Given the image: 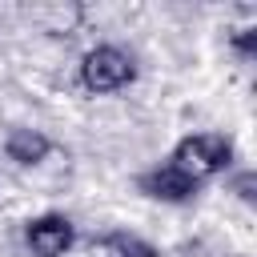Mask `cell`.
<instances>
[{
    "label": "cell",
    "instance_id": "6da1fadb",
    "mask_svg": "<svg viewBox=\"0 0 257 257\" xmlns=\"http://www.w3.org/2000/svg\"><path fill=\"white\" fill-rule=\"evenodd\" d=\"M229 161H233V141L225 133H193V137H181L177 149H173V157H169V165L181 169L185 177H193L197 185L209 181V177H217V173H225Z\"/></svg>",
    "mask_w": 257,
    "mask_h": 257
},
{
    "label": "cell",
    "instance_id": "7a4b0ae2",
    "mask_svg": "<svg viewBox=\"0 0 257 257\" xmlns=\"http://www.w3.org/2000/svg\"><path fill=\"white\" fill-rule=\"evenodd\" d=\"M80 80L88 92H120L137 80V60L116 44H96L80 60Z\"/></svg>",
    "mask_w": 257,
    "mask_h": 257
},
{
    "label": "cell",
    "instance_id": "3957f363",
    "mask_svg": "<svg viewBox=\"0 0 257 257\" xmlns=\"http://www.w3.org/2000/svg\"><path fill=\"white\" fill-rule=\"evenodd\" d=\"M137 189H141L149 201H165V205H189V201L201 193V185H197L193 177H185L181 169H173L169 161L145 169V173L137 177Z\"/></svg>",
    "mask_w": 257,
    "mask_h": 257
},
{
    "label": "cell",
    "instance_id": "277c9868",
    "mask_svg": "<svg viewBox=\"0 0 257 257\" xmlns=\"http://www.w3.org/2000/svg\"><path fill=\"white\" fill-rule=\"evenodd\" d=\"M24 241H28V249L36 257H64L72 249V241H76V229H72V221L64 213H40V217L28 221Z\"/></svg>",
    "mask_w": 257,
    "mask_h": 257
},
{
    "label": "cell",
    "instance_id": "5b68a950",
    "mask_svg": "<svg viewBox=\"0 0 257 257\" xmlns=\"http://www.w3.org/2000/svg\"><path fill=\"white\" fill-rule=\"evenodd\" d=\"M4 153H8V161H16V165H40V161L52 153V141H48L40 128H12L8 141H4Z\"/></svg>",
    "mask_w": 257,
    "mask_h": 257
},
{
    "label": "cell",
    "instance_id": "8992f818",
    "mask_svg": "<svg viewBox=\"0 0 257 257\" xmlns=\"http://www.w3.org/2000/svg\"><path fill=\"white\" fill-rule=\"evenodd\" d=\"M92 257H157V249L133 233H104L92 241Z\"/></svg>",
    "mask_w": 257,
    "mask_h": 257
},
{
    "label": "cell",
    "instance_id": "52a82bcc",
    "mask_svg": "<svg viewBox=\"0 0 257 257\" xmlns=\"http://www.w3.org/2000/svg\"><path fill=\"white\" fill-rule=\"evenodd\" d=\"M233 48H237L241 56H253V52H257V28H241V32L233 36Z\"/></svg>",
    "mask_w": 257,
    "mask_h": 257
},
{
    "label": "cell",
    "instance_id": "ba28073f",
    "mask_svg": "<svg viewBox=\"0 0 257 257\" xmlns=\"http://www.w3.org/2000/svg\"><path fill=\"white\" fill-rule=\"evenodd\" d=\"M237 189H241V197H245V201H253V173H245V177L237 181Z\"/></svg>",
    "mask_w": 257,
    "mask_h": 257
}]
</instances>
